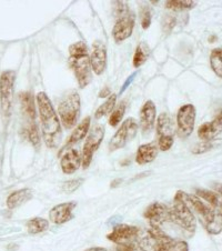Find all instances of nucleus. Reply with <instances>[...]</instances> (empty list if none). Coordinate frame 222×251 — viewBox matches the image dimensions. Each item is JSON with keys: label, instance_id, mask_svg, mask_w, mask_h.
Returning a JSON list of instances; mask_svg holds the SVG:
<instances>
[{"label": "nucleus", "instance_id": "obj_1", "mask_svg": "<svg viewBox=\"0 0 222 251\" xmlns=\"http://www.w3.org/2000/svg\"><path fill=\"white\" fill-rule=\"evenodd\" d=\"M38 115L40 119V128L43 138L49 148H56L60 145L62 139V130L60 120L48 96L44 91L37 95Z\"/></svg>", "mask_w": 222, "mask_h": 251}, {"label": "nucleus", "instance_id": "obj_2", "mask_svg": "<svg viewBox=\"0 0 222 251\" xmlns=\"http://www.w3.org/2000/svg\"><path fill=\"white\" fill-rule=\"evenodd\" d=\"M138 246L144 251H189L186 241L174 239L156 226L148 229L146 236L138 241Z\"/></svg>", "mask_w": 222, "mask_h": 251}, {"label": "nucleus", "instance_id": "obj_3", "mask_svg": "<svg viewBox=\"0 0 222 251\" xmlns=\"http://www.w3.org/2000/svg\"><path fill=\"white\" fill-rule=\"evenodd\" d=\"M69 64L77 78L80 88L87 87L92 80L90 56L88 53L87 45L83 41H78L69 47Z\"/></svg>", "mask_w": 222, "mask_h": 251}, {"label": "nucleus", "instance_id": "obj_4", "mask_svg": "<svg viewBox=\"0 0 222 251\" xmlns=\"http://www.w3.org/2000/svg\"><path fill=\"white\" fill-rule=\"evenodd\" d=\"M180 192H181L183 200L190 207L191 210L199 216L201 224L206 228L207 231L211 235H219L222 231V220L219 218L216 211L198 196L189 195L183 191Z\"/></svg>", "mask_w": 222, "mask_h": 251}, {"label": "nucleus", "instance_id": "obj_5", "mask_svg": "<svg viewBox=\"0 0 222 251\" xmlns=\"http://www.w3.org/2000/svg\"><path fill=\"white\" fill-rule=\"evenodd\" d=\"M170 221L183 229L184 231L194 235L197 229V219L194 211L184 201L181 192L178 191L174 196L173 206L169 208Z\"/></svg>", "mask_w": 222, "mask_h": 251}, {"label": "nucleus", "instance_id": "obj_6", "mask_svg": "<svg viewBox=\"0 0 222 251\" xmlns=\"http://www.w3.org/2000/svg\"><path fill=\"white\" fill-rule=\"evenodd\" d=\"M58 115L62 126L71 129L80 117V96L76 90H70L62 96L58 103Z\"/></svg>", "mask_w": 222, "mask_h": 251}, {"label": "nucleus", "instance_id": "obj_7", "mask_svg": "<svg viewBox=\"0 0 222 251\" xmlns=\"http://www.w3.org/2000/svg\"><path fill=\"white\" fill-rule=\"evenodd\" d=\"M157 135H158V148L161 151H168L173 147L174 141L173 121L171 116L167 112L158 117L157 119Z\"/></svg>", "mask_w": 222, "mask_h": 251}, {"label": "nucleus", "instance_id": "obj_8", "mask_svg": "<svg viewBox=\"0 0 222 251\" xmlns=\"http://www.w3.org/2000/svg\"><path fill=\"white\" fill-rule=\"evenodd\" d=\"M104 138V127L102 125H96L95 127L90 129L88 133L87 139L85 141L82 151V168L87 169L90 166L92 161L94 153L97 151L98 148L101 145Z\"/></svg>", "mask_w": 222, "mask_h": 251}, {"label": "nucleus", "instance_id": "obj_9", "mask_svg": "<svg viewBox=\"0 0 222 251\" xmlns=\"http://www.w3.org/2000/svg\"><path fill=\"white\" fill-rule=\"evenodd\" d=\"M137 131L138 123L136 119L128 118L127 120H124L115 133V136L111 138L110 142H109V150L116 151V150L125 147L128 142L136 137Z\"/></svg>", "mask_w": 222, "mask_h": 251}, {"label": "nucleus", "instance_id": "obj_10", "mask_svg": "<svg viewBox=\"0 0 222 251\" xmlns=\"http://www.w3.org/2000/svg\"><path fill=\"white\" fill-rule=\"evenodd\" d=\"M16 80V73L12 70L3 71L0 76V104L6 115L10 112L14 98V87Z\"/></svg>", "mask_w": 222, "mask_h": 251}, {"label": "nucleus", "instance_id": "obj_11", "mask_svg": "<svg viewBox=\"0 0 222 251\" xmlns=\"http://www.w3.org/2000/svg\"><path fill=\"white\" fill-rule=\"evenodd\" d=\"M196 115V108L191 103L184 104L179 109L177 115V127L179 136L181 138H188L194 131Z\"/></svg>", "mask_w": 222, "mask_h": 251}, {"label": "nucleus", "instance_id": "obj_12", "mask_svg": "<svg viewBox=\"0 0 222 251\" xmlns=\"http://www.w3.org/2000/svg\"><path fill=\"white\" fill-rule=\"evenodd\" d=\"M138 236H139V229L135 226L119 224L115 226L107 238L116 245H130L138 244Z\"/></svg>", "mask_w": 222, "mask_h": 251}, {"label": "nucleus", "instance_id": "obj_13", "mask_svg": "<svg viewBox=\"0 0 222 251\" xmlns=\"http://www.w3.org/2000/svg\"><path fill=\"white\" fill-rule=\"evenodd\" d=\"M135 15L129 11L119 17L114 26V30H112V36L117 44L123 43L132 35L133 28H135Z\"/></svg>", "mask_w": 222, "mask_h": 251}, {"label": "nucleus", "instance_id": "obj_14", "mask_svg": "<svg viewBox=\"0 0 222 251\" xmlns=\"http://www.w3.org/2000/svg\"><path fill=\"white\" fill-rule=\"evenodd\" d=\"M144 217L149 221L151 226L160 227L161 225L170 221L169 208L160 202L151 203L145 210Z\"/></svg>", "mask_w": 222, "mask_h": 251}, {"label": "nucleus", "instance_id": "obj_15", "mask_svg": "<svg viewBox=\"0 0 222 251\" xmlns=\"http://www.w3.org/2000/svg\"><path fill=\"white\" fill-rule=\"evenodd\" d=\"M90 64L94 73L100 76L103 74L107 66V49L106 46L100 41H96L92 45V50L90 53Z\"/></svg>", "mask_w": 222, "mask_h": 251}, {"label": "nucleus", "instance_id": "obj_16", "mask_svg": "<svg viewBox=\"0 0 222 251\" xmlns=\"http://www.w3.org/2000/svg\"><path fill=\"white\" fill-rule=\"evenodd\" d=\"M157 108L152 100H147L140 110V127L144 135H149L153 130L156 123Z\"/></svg>", "mask_w": 222, "mask_h": 251}, {"label": "nucleus", "instance_id": "obj_17", "mask_svg": "<svg viewBox=\"0 0 222 251\" xmlns=\"http://www.w3.org/2000/svg\"><path fill=\"white\" fill-rule=\"evenodd\" d=\"M77 203L74 201L64 202L54 206L49 212L50 221L54 225H64L74 218L73 211Z\"/></svg>", "mask_w": 222, "mask_h": 251}, {"label": "nucleus", "instance_id": "obj_18", "mask_svg": "<svg viewBox=\"0 0 222 251\" xmlns=\"http://www.w3.org/2000/svg\"><path fill=\"white\" fill-rule=\"evenodd\" d=\"M222 133V110L210 123L201 125L198 129V136L201 140L211 141Z\"/></svg>", "mask_w": 222, "mask_h": 251}, {"label": "nucleus", "instance_id": "obj_19", "mask_svg": "<svg viewBox=\"0 0 222 251\" xmlns=\"http://www.w3.org/2000/svg\"><path fill=\"white\" fill-rule=\"evenodd\" d=\"M20 106H22L23 115L27 120V126L37 125L36 124V106L33 95L30 91H24L19 95Z\"/></svg>", "mask_w": 222, "mask_h": 251}, {"label": "nucleus", "instance_id": "obj_20", "mask_svg": "<svg viewBox=\"0 0 222 251\" xmlns=\"http://www.w3.org/2000/svg\"><path fill=\"white\" fill-rule=\"evenodd\" d=\"M61 169L66 175H71L77 171L82 165V157L77 149H71L65 152L61 158Z\"/></svg>", "mask_w": 222, "mask_h": 251}, {"label": "nucleus", "instance_id": "obj_21", "mask_svg": "<svg viewBox=\"0 0 222 251\" xmlns=\"http://www.w3.org/2000/svg\"><path fill=\"white\" fill-rule=\"evenodd\" d=\"M90 124H91V118H90V117H86L85 119H82L81 123L79 124L76 128H74V130L70 135L68 141L66 142V146L61 149L60 153L64 151V150L69 149L70 147H73V146L77 145L79 141H81L83 138L87 136L88 131H89Z\"/></svg>", "mask_w": 222, "mask_h": 251}, {"label": "nucleus", "instance_id": "obj_22", "mask_svg": "<svg viewBox=\"0 0 222 251\" xmlns=\"http://www.w3.org/2000/svg\"><path fill=\"white\" fill-rule=\"evenodd\" d=\"M196 194L199 198L207 201L209 206L216 211L219 218L222 220V196H220L218 192L206 189H197Z\"/></svg>", "mask_w": 222, "mask_h": 251}, {"label": "nucleus", "instance_id": "obj_23", "mask_svg": "<svg viewBox=\"0 0 222 251\" xmlns=\"http://www.w3.org/2000/svg\"><path fill=\"white\" fill-rule=\"evenodd\" d=\"M158 145L151 142V144H145L141 145L138 148L136 161L139 165H147L152 162L158 156Z\"/></svg>", "mask_w": 222, "mask_h": 251}, {"label": "nucleus", "instance_id": "obj_24", "mask_svg": "<svg viewBox=\"0 0 222 251\" xmlns=\"http://www.w3.org/2000/svg\"><path fill=\"white\" fill-rule=\"evenodd\" d=\"M32 198V192L30 189H20L8 197L7 199V207L9 209H16L20 206H23L24 203H26Z\"/></svg>", "mask_w": 222, "mask_h": 251}, {"label": "nucleus", "instance_id": "obj_25", "mask_svg": "<svg viewBox=\"0 0 222 251\" xmlns=\"http://www.w3.org/2000/svg\"><path fill=\"white\" fill-rule=\"evenodd\" d=\"M27 229L30 235H38V233L47 231L49 229V221L37 217V218H33L30 221H28Z\"/></svg>", "mask_w": 222, "mask_h": 251}, {"label": "nucleus", "instance_id": "obj_26", "mask_svg": "<svg viewBox=\"0 0 222 251\" xmlns=\"http://www.w3.org/2000/svg\"><path fill=\"white\" fill-rule=\"evenodd\" d=\"M116 101H117V95L112 94L110 97H109L106 101H104L101 106L98 108L97 111H96V114H95V118L100 119L106 115H108L109 112L114 111L115 106H116Z\"/></svg>", "mask_w": 222, "mask_h": 251}, {"label": "nucleus", "instance_id": "obj_27", "mask_svg": "<svg viewBox=\"0 0 222 251\" xmlns=\"http://www.w3.org/2000/svg\"><path fill=\"white\" fill-rule=\"evenodd\" d=\"M149 57V49L148 46H147L145 43H141L139 46H138L135 52V56H133V67L135 68H138L145 64Z\"/></svg>", "mask_w": 222, "mask_h": 251}, {"label": "nucleus", "instance_id": "obj_28", "mask_svg": "<svg viewBox=\"0 0 222 251\" xmlns=\"http://www.w3.org/2000/svg\"><path fill=\"white\" fill-rule=\"evenodd\" d=\"M210 65L217 76L222 78V48L212 50L210 55Z\"/></svg>", "mask_w": 222, "mask_h": 251}, {"label": "nucleus", "instance_id": "obj_29", "mask_svg": "<svg viewBox=\"0 0 222 251\" xmlns=\"http://www.w3.org/2000/svg\"><path fill=\"white\" fill-rule=\"evenodd\" d=\"M197 5V1H191V0H170L167 1L166 7L170 10H190L195 8Z\"/></svg>", "mask_w": 222, "mask_h": 251}, {"label": "nucleus", "instance_id": "obj_30", "mask_svg": "<svg viewBox=\"0 0 222 251\" xmlns=\"http://www.w3.org/2000/svg\"><path fill=\"white\" fill-rule=\"evenodd\" d=\"M25 136H26L27 139L31 142L33 147L38 148L40 145V135H39V129L37 127V125L32 126H26L24 130Z\"/></svg>", "mask_w": 222, "mask_h": 251}, {"label": "nucleus", "instance_id": "obj_31", "mask_svg": "<svg viewBox=\"0 0 222 251\" xmlns=\"http://www.w3.org/2000/svg\"><path fill=\"white\" fill-rule=\"evenodd\" d=\"M124 112H125V101L121 102L119 106L111 112L110 118H109V125H110L111 127H117V126L120 124V121L123 120Z\"/></svg>", "mask_w": 222, "mask_h": 251}, {"label": "nucleus", "instance_id": "obj_32", "mask_svg": "<svg viewBox=\"0 0 222 251\" xmlns=\"http://www.w3.org/2000/svg\"><path fill=\"white\" fill-rule=\"evenodd\" d=\"M83 180L82 179H73V180H69L65 182L64 185H62V189H64V191L66 192H74L76 191L79 187H80L82 185Z\"/></svg>", "mask_w": 222, "mask_h": 251}, {"label": "nucleus", "instance_id": "obj_33", "mask_svg": "<svg viewBox=\"0 0 222 251\" xmlns=\"http://www.w3.org/2000/svg\"><path fill=\"white\" fill-rule=\"evenodd\" d=\"M151 24V12L149 8H144L141 12V26L144 29H148Z\"/></svg>", "mask_w": 222, "mask_h": 251}, {"label": "nucleus", "instance_id": "obj_34", "mask_svg": "<svg viewBox=\"0 0 222 251\" xmlns=\"http://www.w3.org/2000/svg\"><path fill=\"white\" fill-rule=\"evenodd\" d=\"M138 244L130 245H117L114 251H137Z\"/></svg>", "mask_w": 222, "mask_h": 251}, {"label": "nucleus", "instance_id": "obj_35", "mask_svg": "<svg viewBox=\"0 0 222 251\" xmlns=\"http://www.w3.org/2000/svg\"><path fill=\"white\" fill-rule=\"evenodd\" d=\"M209 144H199V145H197L196 147L194 148V150H192V151H194V153H203L204 151H207V150H209L210 149V146H208Z\"/></svg>", "mask_w": 222, "mask_h": 251}, {"label": "nucleus", "instance_id": "obj_36", "mask_svg": "<svg viewBox=\"0 0 222 251\" xmlns=\"http://www.w3.org/2000/svg\"><path fill=\"white\" fill-rule=\"evenodd\" d=\"M110 96H111V90H110V88H108V87H104L103 89L100 91V94H99V97L100 98L110 97Z\"/></svg>", "mask_w": 222, "mask_h": 251}, {"label": "nucleus", "instance_id": "obj_37", "mask_svg": "<svg viewBox=\"0 0 222 251\" xmlns=\"http://www.w3.org/2000/svg\"><path fill=\"white\" fill-rule=\"evenodd\" d=\"M135 77H136V74H133L132 75V76L130 77V78H129L128 79V80L127 81H125V83H124V86L123 87V89H121V91H120V93H123V91L125 89V88H127L129 85H130V83H131V81L133 80V79H135Z\"/></svg>", "mask_w": 222, "mask_h": 251}, {"label": "nucleus", "instance_id": "obj_38", "mask_svg": "<svg viewBox=\"0 0 222 251\" xmlns=\"http://www.w3.org/2000/svg\"><path fill=\"white\" fill-rule=\"evenodd\" d=\"M213 188H215L218 194L222 196V185L221 183H215V185H213Z\"/></svg>", "mask_w": 222, "mask_h": 251}, {"label": "nucleus", "instance_id": "obj_39", "mask_svg": "<svg viewBox=\"0 0 222 251\" xmlns=\"http://www.w3.org/2000/svg\"><path fill=\"white\" fill-rule=\"evenodd\" d=\"M85 251H108V250H106V249H103V248H90V249H87V250H85Z\"/></svg>", "mask_w": 222, "mask_h": 251}]
</instances>
